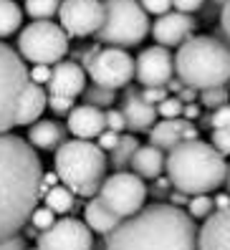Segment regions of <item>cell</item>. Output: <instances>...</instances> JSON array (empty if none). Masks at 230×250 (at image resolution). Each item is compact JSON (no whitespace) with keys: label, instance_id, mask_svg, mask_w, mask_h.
Wrapping results in <instances>:
<instances>
[{"label":"cell","instance_id":"14","mask_svg":"<svg viewBox=\"0 0 230 250\" xmlns=\"http://www.w3.org/2000/svg\"><path fill=\"white\" fill-rule=\"evenodd\" d=\"M192 31H195V18L180 10H169L152 23V38L157 46L165 48L182 46L185 41L192 38Z\"/></svg>","mask_w":230,"mask_h":250},{"label":"cell","instance_id":"11","mask_svg":"<svg viewBox=\"0 0 230 250\" xmlns=\"http://www.w3.org/2000/svg\"><path fill=\"white\" fill-rule=\"evenodd\" d=\"M59 21L71 38L96 36L104 25V0H63Z\"/></svg>","mask_w":230,"mask_h":250},{"label":"cell","instance_id":"16","mask_svg":"<svg viewBox=\"0 0 230 250\" xmlns=\"http://www.w3.org/2000/svg\"><path fill=\"white\" fill-rule=\"evenodd\" d=\"M188 139H197V126L188 119H162L149 129V144L162 152H172Z\"/></svg>","mask_w":230,"mask_h":250},{"label":"cell","instance_id":"40","mask_svg":"<svg viewBox=\"0 0 230 250\" xmlns=\"http://www.w3.org/2000/svg\"><path fill=\"white\" fill-rule=\"evenodd\" d=\"M106 129H111V131H122L126 129V122H124V114H122V109H106Z\"/></svg>","mask_w":230,"mask_h":250},{"label":"cell","instance_id":"18","mask_svg":"<svg viewBox=\"0 0 230 250\" xmlns=\"http://www.w3.org/2000/svg\"><path fill=\"white\" fill-rule=\"evenodd\" d=\"M122 114H124V122H126V129L132 134H142L157 124V106H152L149 101L142 99V94H134L129 91L124 104H122Z\"/></svg>","mask_w":230,"mask_h":250},{"label":"cell","instance_id":"21","mask_svg":"<svg viewBox=\"0 0 230 250\" xmlns=\"http://www.w3.org/2000/svg\"><path fill=\"white\" fill-rule=\"evenodd\" d=\"M84 223L89 225L96 235H111L114 230H117L122 223H124V217H119L117 212H111L106 205L102 202V197H91L89 202H86V208H84Z\"/></svg>","mask_w":230,"mask_h":250},{"label":"cell","instance_id":"39","mask_svg":"<svg viewBox=\"0 0 230 250\" xmlns=\"http://www.w3.org/2000/svg\"><path fill=\"white\" fill-rule=\"evenodd\" d=\"M142 99L149 101L152 106H160L162 101L167 99V89L165 86H149V89H142Z\"/></svg>","mask_w":230,"mask_h":250},{"label":"cell","instance_id":"30","mask_svg":"<svg viewBox=\"0 0 230 250\" xmlns=\"http://www.w3.org/2000/svg\"><path fill=\"white\" fill-rule=\"evenodd\" d=\"M200 104L208 106V109H220L228 104V89L225 86H215V89H205V91H200Z\"/></svg>","mask_w":230,"mask_h":250},{"label":"cell","instance_id":"49","mask_svg":"<svg viewBox=\"0 0 230 250\" xmlns=\"http://www.w3.org/2000/svg\"><path fill=\"white\" fill-rule=\"evenodd\" d=\"M212 3H218V5H223V3H225V0H212Z\"/></svg>","mask_w":230,"mask_h":250},{"label":"cell","instance_id":"4","mask_svg":"<svg viewBox=\"0 0 230 250\" xmlns=\"http://www.w3.org/2000/svg\"><path fill=\"white\" fill-rule=\"evenodd\" d=\"M175 73L197 91L225 86L230 81V43L215 36H192L177 48Z\"/></svg>","mask_w":230,"mask_h":250},{"label":"cell","instance_id":"20","mask_svg":"<svg viewBox=\"0 0 230 250\" xmlns=\"http://www.w3.org/2000/svg\"><path fill=\"white\" fill-rule=\"evenodd\" d=\"M66 131L68 126L59 124V122H51V119H41L36 124L28 126V144L36 146L41 152H53L66 142Z\"/></svg>","mask_w":230,"mask_h":250},{"label":"cell","instance_id":"12","mask_svg":"<svg viewBox=\"0 0 230 250\" xmlns=\"http://www.w3.org/2000/svg\"><path fill=\"white\" fill-rule=\"evenodd\" d=\"M38 250H94V230L79 217H61L38 232Z\"/></svg>","mask_w":230,"mask_h":250},{"label":"cell","instance_id":"29","mask_svg":"<svg viewBox=\"0 0 230 250\" xmlns=\"http://www.w3.org/2000/svg\"><path fill=\"white\" fill-rule=\"evenodd\" d=\"M212 212H215V200L210 195H195V197H190L188 215L195 220V223H197V220H208Z\"/></svg>","mask_w":230,"mask_h":250},{"label":"cell","instance_id":"24","mask_svg":"<svg viewBox=\"0 0 230 250\" xmlns=\"http://www.w3.org/2000/svg\"><path fill=\"white\" fill-rule=\"evenodd\" d=\"M23 25V8L16 0H0V41L21 31Z\"/></svg>","mask_w":230,"mask_h":250},{"label":"cell","instance_id":"33","mask_svg":"<svg viewBox=\"0 0 230 250\" xmlns=\"http://www.w3.org/2000/svg\"><path fill=\"white\" fill-rule=\"evenodd\" d=\"M76 106V99H68V96H51L48 94V109L56 114V116H68L71 109Z\"/></svg>","mask_w":230,"mask_h":250},{"label":"cell","instance_id":"23","mask_svg":"<svg viewBox=\"0 0 230 250\" xmlns=\"http://www.w3.org/2000/svg\"><path fill=\"white\" fill-rule=\"evenodd\" d=\"M165 165H167V157L162 149H157V146L147 144V146H139L132 157V172H137L142 180H157L162 177L165 172Z\"/></svg>","mask_w":230,"mask_h":250},{"label":"cell","instance_id":"28","mask_svg":"<svg viewBox=\"0 0 230 250\" xmlns=\"http://www.w3.org/2000/svg\"><path fill=\"white\" fill-rule=\"evenodd\" d=\"M81 96H84V104H91V106H99V109L111 106L114 101H117V91L106 89V86H99V83L86 86V91Z\"/></svg>","mask_w":230,"mask_h":250},{"label":"cell","instance_id":"27","mask_svg":"<svg viewBox=\"0 0 230 250\" xmlns=\"http://www.w3.org/2000/svg\"><path fill=\"white\" fill-rule=\"evenodd\" d=\"M63 0H25V13L33 21H51L56 13L61 10Z\"/></svg>","mask_w":230,"mask_h":250},{"label":"cell","instance_id":"9","mask_svg":"<svg viewBox=\"0 0 230 250\" xmlns=\"http://www.w3.org/2000/svg\"><path fill=\"white\" fill-rule=\"evenodd\" d=\"M81 66H86V73H89V79L94 83L119 91L134 79L137 58H132V53H129L126 48H117V46L99 48V46H91L89 51L84 53Z\"/></svg>","mask_w":230,"mask_h":250},{"label":"cell","instance_id":"3","mask_svg":"<svg viewBox=\"0 0 230 250\" xmlns=\"http://www.w3.org/2000/svg\"><path fill=\"white\" fill-rule=\"evenodd\" d=\"M167 180L185 195H210L225 185L228 162L210 142L188 139L167 152Z\"/></svg>","mask_w":230,"mask_h":250},{"label":"cell","instance_id":"37","mask_svg":"<svg viewBox=\"0 0 230 250\" xmlns=\"http://www.w3.org/2000/svg\"><path fill=\"white\" fill-rule=\"evenodd\" d=\"M119 139H122V134H119V131H111V129H104L102 134L96 137V144L102 146L104 152H114V149H117V146H119Z\"/></svg>","mask_w":230,"mask_h":250},{"label":"cell","instance_id":"36","mask_svg":"<svg viewBox=\"0 0 230 250\" xmlns=\"http://www.w3.org/2000/svg\"><path fill=\"white\" fill-rule=\"evenodd\" d=\"M51 68H53V66L36 63V66L28 68V76H31V81L38 83V86H48V81H51Z\"/></svg>","mask_w":230,"mask_h":250},{"label":"cell","instance_id":"32","mask_svg":"<svg viewBox=\"0 0 230 250\" xmlns=\"http://www.w3.org/2000/svg\"><path fill=\"white\" fill-rule=\"evenodd\" d=\"M31 228H36L38 232H43V230H48V228H53L56 225V212L51 210V208H36L33 210V215H31V223H28Z\"/></svg>","mask_w":230,"mask_h":250},{"label":"cell","instance_id":"7","mask_svg":"<svg viewBox=\"0 0 230 250\" xmlns=\"http://www.w3.org/2000/svg\"><path fill=\"white\" fill-rule=\"evenodd\" d=\"M28 81L31 76L21 53L0 41V134H8L13 126H18L21 99Z\"/></svg>","mask_w":230,"mask_h":250},{"label":"cell","instance_id":"45","mask_svg":"<svg viewBox=\"0 0 230 250\" xmlns=\"http://www.w3.org/2000/svg\"><path fill=\"white\" fill-rule=\"evenodd\" d=\"M177 96L185 101V104H190V101H195V99H197V89H192V86H185V89H182Z\"/></svg>","mask_w":230,"mask_h":250},{"label":"cell","instance_id":"6","mask_svg":"<svg viewBox=\"0 0 230 250\" xmlns=\"http://www.w3.org/2000/svg\"><path fill=\"white\" fill-rule=\"evenodd\" d=\"M149 33V13L142 8L139 0H104V25L96 33L99 43L129 48L142 43Z\"/></svg>","mask_w":230,"mask_h":250},{"label":"cell","instance_id":"41","mask_svg":"<svg viewBox=\"0 0 230 250\" xmlns=\"http://www.w3.org/2000/svg\"><path fill=\"white\" fill-rule=\"evenodd\" d=\"M220 36L230 43V0H225L220 8Z\"/></svg>","mask_w":230,"mask_h":250},{"label":"cell","instance_id":"19","mask_svg":"<svg viewBox=\"0 0 230 250\" xmlns=\"http://www.w3.org/2000/svg\"><path fill=\"white\" fill-rule=\"evenodd\" d=\"M200 250H230V208L215 210L203 223Z\"/></svg>","mask_w":230,"mask_h":250},{"label":"cell","instance_id":"42","mask_svg":"<svg viewBox=\"0 0 230 250\" xmlns=\"http://www.w3.org/2000/svg\"><path fill=\"white\" fill-rule=\"evenodd\" d=\"M172 8L180 10V13H188V16H192L195 10L203 8V0H172Z\"/></svg>","mask_w":230,"mask_h":250},{"label":"cell","instance_id":"1","mask_svg":"<svg viewBox=\"0 0 230 250\" xmlns=\"http://www.w3.org/2000/svg\"><path fill=\"white\" fill-rule=\"evenodd\" d=\"M43 165L36 146L13 131L0 134V243L18 235L38 208Z\"/></svg>","mask_w":230,"mask_h":250},{"label":"cell","instance_id":"8","mask_svg":"<svg viewBox=\"0 0 230 250\" xmlns=\"http://www.w3.org/2000/svg\"><path fill=\"white\" fill-rule=\"evenodd\" d=\"M18 53L28 63H59L68 53V33L53 21H33L21 28L18 33Z\"/></svg>","mask_w":230,"mask_h":250},{"label":"cell","instance_id":"46","mask_svg":"<svg viewBox=\"0 0 230 250\" xmlns=\"http://www.w3.org/2000/svg\"><path fill=\"white\" fill-rule=\"evenodd\" d=\"M215 200V210H225L230 208V192L225 189V195H218V197H212Z\"/></svg>","mask_w":230,"mask_h":250},{"label":"cell","instance_id":"34","mask_svg":"<svg viewBox=\"0 0 230 250\" xmlns=\"http://www.w3.org/2000/svg\"><path fill=\"white\" fill-rule=\"evenodd\" d=\"M210 144L218 149L223 157L230 154V131L225 129H212V134H210Z\"/></svg>","mask_w":230,"mask_h":250},{"label":"cell","instance_id":"17","mask_svg":"<svg viewBox=\"0 0 230 250\" xmlns=\"http://www.w3.org/2000/svg\"><path fill=\"white\" fill-rule=\"evenodd\" d=\"M66 126L76 139H96L106 129V111L91 104L74 106L66 116Z\"/></svg>","mask_w":230,"mask_h":250},{"label":"cell","instance_id":"15","mask_svg":"<svg viewBox=\"0 0 230 250\" xmlns=\"http://www.w3.org/2000/svg\"><path fill=\"white\" fill-rule=\"evenodd\" d=\"M86 68L76 61H59L51 68L48 94L51 96H68L76 99L86 91Z\"/></svg>","mask_w":230,"mask_h":250},{"label":"cell","instance_id":"26","mask_svg":"<svg viewBox=\"0 0 230 250\" xmlns=\"http://www.w3.org/2000/svg\"><path fill=\"white\" fill-rule=\"evenodd\" d=\"M139 149V142H137V137L134 134H122V139H119V146L111 152V165L117 167V172H124V167H129L132 165V157H134V152Z\"/></svg>","mask_w":230,"mask_h":250},{"label":"cell","instance_id":"5","mask_svg":"<svg viewBox=\"0 0 230 250\" xmlns=\"http://www.w3.org/2000/svg\"><path fill=\"white\" fill-rule=\"evenodd\" d=\"M109 159L106 152L91 139H66L53 157V169L61 185H66L76 197L91 200L99 195L106 180Z\"/></svg>","mask_w":230,"mask_h":250},{"label":"cell","instance_id":"10","mask_svg":"<svg viewBox=\"0 0 230 250\" xmlns=\"http://www.w3.org/2000/svg\"><path fill=\"white\" fill-rule=\"evenodd\" d=\"M99 197L111 212L119 217H132L137 215L147 202V185L137 172H114L111 177L104 180Z\"/></svg>","mask_w":230,"mask_h":250},{"label":"cell","instance_id":"44","mask_svg":"<svg viewBox=\"0 0 230 250\" xmlns=\"http://www.w3.org/2000/svg\"><path fill=\"white\" fill-rule=\"evenodd\" d=\"M200 106H203V104H200ZM200 106H197V101H190V104H185V111H182V119H188V122L197 119V116H200Z\"/></svg>","mask_w":230,"mask_h":250},{"label":"cell","instance_id":"47","mask_svg":"<svg viewBox=\"0 0 230 250\" xmlns=\"http://www.w3.org/2000/svg\"><path fill=\"white\" fill-rule=\"evenodd\" d=\"M167 89H169L172 94L177 96V94H180V91L185 89V83H182V79H169V83H167Z\"/></svg>","mask_w":230,"mask_h":250},{"label":"cell","instance_id":"43","mask_svg":"<svg viewBox=\"0 0 230 250\" xmlns=\"http://www.w3.org/2000/svg\"><path fill=\"white\" fill-rule=\"evenodd\" d=\"M0 250H28V245H25V240L21 238V235H13V238L0 243Z\"/></svg>","mask_w":230,"mask_h":250},{"label":"cell","instance_id":"48","mask_svg":"<svg viewBox=\"0 0 230 250\" xmlns=\"http://www.w3.org/2000/svg\"><path fill=\"white\" fill-rule=\"evenodd\" d=\"M225 189L230 192V165H228V177H225Z\"/></svg>","mask_w":230,"mask_h":250},{"label":"cell","instance_id":"13","mask_svg":"<svg viewBox=\"0 0 230 250\" xmlns=\"http://www.w3.org/2000/svg\"><path fill=\"white\" fill-rule=\"evenodd\" d=\"M134 79L139 86H167L169 79H175V56L165 46H149L137 56V73Z\"/></svg>","mask_w":230,"mask_h":250},{"label":"cell","instance_id":"22","mask_svg":"<svg viewBox=\"0 0 230 250\" xmlns=\"http://www.w3.org/2000/svg\"><path fill=\"white\" fill-rule=\"evenodd\" d=\"M48 109V94L43 86L28 81L25 94L21 99V111H18V126H31L41 122V114Z\"/></svg>","mask_w":230,"mask_h":250},{"label":"cell","instance_id":"38","mask_svg":"<svg viewBox=\"0 0 230 250\" xmlns=\"http://www.w3.org/2000/svg\"><path fill=\"white\" fill-rule=\"evenodd\" d=\"M139 3H142V8H145L149 16H157V18L172 10V0H139Z\"/></svg>","mask_w":230,"mask_h":250},{"label":"cell","instance_id":"31","mask_svg":"<svg viewBox=\"0 0 230 250\" xmlns=\"http://www.w3.org/2000/svg\"><path fill=\"white\" fill-rule=\"evenodd\" d=\"M182 111H185V101L180 96H167L160 106H157V114L162 119H182Z\"/></svg>","mask_w":230,"mask_h":250},{"label":"cell","instance_id":"35","mask_svg":"<svg viewBox=\"0 0 230 250\" xmlns=\"http://www.w3.org/2000/svg\"><path fill=\"white\" fill-rule=\"evenodd\" d=\"M210 129H225L230 131V104L215 109L212 116H210Z\"/></svg>","mask_w":230,"mask_h":250},{"label":"cell","instance_id":"2","mask_svg":"<svg viewBox=\"0 0 230 250\" xmlns=\"http://www.w3.org/2000/svg\"><path fill=\"white\" fill-rule=\"evenodd\" d=\"M106 250H200V230L188 210L154 202L106 235Z\"/></svg>","mask_w":230,"mask_h":250},{"label":"cell","instance_id":"25","mask_svg":"<svg viewBox=\"0 0 230 250\" xmlns=\"http://www.w3.org/2000/svg\"><path fill=\"white\" fill-rule=\"evenodd\" d=\"M43 202H46V208H51L56 215H68L76 205V192H71L66 185H56L43 195Z\"/></svg>","mask_w":230,"mask_h":250}]
</instances>
